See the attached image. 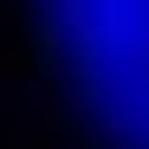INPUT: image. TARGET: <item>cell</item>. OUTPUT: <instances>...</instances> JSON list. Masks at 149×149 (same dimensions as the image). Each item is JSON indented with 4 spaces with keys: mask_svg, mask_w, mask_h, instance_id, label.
<instances>
[{
    "mask_svg": "<svg viewBox=\"0 0 149 149\" xmlns=\"http://www.w3.org/2000/svg\"><path fill=\"white\" fill-rule=\"evenodd\" d=\"M0 78H19V45L0 39Z\"/></svg>",
    "mask_w": 149,
    "mask_h": 149,
    "instance_id": "1",
    "label": "cell"
}]
</instances>
